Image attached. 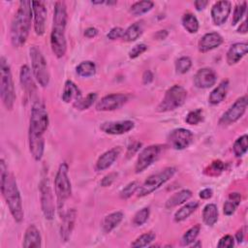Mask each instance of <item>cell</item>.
Returning a JSON list of instances; mask_svg holds the SVG:
<instances>
[{
    "mask_svg": "<svg viewBox=\"0 0 248 248\" xmlns=\"http://www.w3.org/2000/svg\"><path fill=\"white\" fill-rule=\"evenodd\" d=\"M48 113L45 105L40 101L34 102L31 108L29 122L28 143L30 153L36 161H40L44 155V134L48 127Z\"/></svg>",
    "mask_w": 248,
    "mask_h": 248,
    "instance_id": "obj_1",
    "label": "cell"
},
{
    "mask_svg": "<svg viewBox=\"0 0 248 248\" xmlns=\"http://www.w3.org/2000/svg\"><path fill=\"white\" fill-rule=\"evenodd\" d=\"M0 180L1 193L6 201L9 210L14 220L20 223L24 217L21 196L16 178L13 173L8 172V168L3 159L0 161Z\"/></svg>",
    "mask_w": 248,
    "mask_h": 248,
    "instance_id": "obj_2",
    "label": "cell"
},
{
    "mask_svg": "<svg viewBox=\"0 0 248 248\" xmlns=\"http://www.w3.org/2000/svg\"><path fill=\"white\" fill-rule=\"evenodd\" d=\"M33 16L32 2L19 1L18 9L11 24V42L15 47L22 46L28 38Z\"/></svg>",
    "mask_w": 248,
    "mask_h": 248,
    "instance_id": "obj_3",
    "label": "cell"
},
{
    "mask_svg": "<svg viewBox=\"0 0 248 248\" xmlns=\"http://www.w3.org/2000/svg\"><path fill=\"white\" fill-rule=\"evenodd\" d=\"M67 17L68 16L65 2H55L53 24L50 33V46L52 52L57 58H62L67 50V41L65 36Z\"/></svg>",
    "mask_w": 248,
    "mask_h": 248,
    "instance_id": "obj_4",
    "label": "cell"
},
{
    "mask_svg": "<svg viewBox=\"0 0 248 248\" xmlns=\"http://www.w3.org/2000/svg\"><path fill=\"white\" fill-rule=\"evenodd\" d=\"M0 93L3 105L7 109H12L16 100L15 85L8 61L4 56L0 58Z\"/></svg>",
    "mask_w": 248,
    "mask_h": 248,
    "instance_id": "obj_5",
    "label": "cell"
},
{
    "mask_svg": "<svg viewBox=\"0 0 248 248\" xmlns=\"http://www.w3.org/2000/svg\"><path fill=\"white\" fill-rule=\"evenodd\" d=\"M68 170H69V168L66 163L60 164L54 179L56 204H57V208L60 211L62 210L66 201L70 198L72 194V186H71V181L68 175Z\"/></svg>",
    "mask_w": 248,
    "mask_h": 248,
    "instance_id": "obj_6",
    "label": "cell"
},
{
    "mask_svg": "<svg viewBox=\"0 0 248 248\" xmlns=\"http://www.w3.org/2000/svg\"><path fill=\"white\" fill-rule=\"evenodd\" d=\"M186 98V89L181 85L174 84L166 91L165 96L157 106L156 110L158 112H167L174 110L180 108L185 103Z\"/></svg>",
    "mask_w": 248,
    "mask_h": 248,
    "instance_id": "obj_7",
    "label": "cell"
},
{
    "mask_svg": "<svg viewBox=\"0 0 248 248\" xmlns=\"http://www.w3.org/2000/svg\"><path fill=\"white\" fill-rule=\"evenodd\" d=\"M32 73L37 80V82L42 86L46 87L49 83V73L47 70L46 61L40 50L36 46H32L29 49Z\"/></svg>",
    "mask_w": 248,
    "mask_h": 248,
    "instance_id": "obj_8",
    "label": "cell"
},
{
    "mask_svg": "<svg viewBox=\"0 0 248 248\" xmlns=\"http://www.w3.org/2000/svg\"><path fill=\"white\" fill-rule=\"evenodd\" d=\"M175 172H176L175 168L169 167V168L164 169L163 170H161L158 173L150 175L139 187L138 197H145V196L153 193L155 190H157L159 187H161L163 184H165L168 180H170L174 175Z\"/></svg>",
    "mask_w": 248,
    "mask_h": 248,
    "instance_id": "obj_9",
    "label": "cell"
},
{
    "mask_svg": "<svg viewBox=\"0 0 248 248\" xmlns=\"http://www.w3.org/2000/svg\"><path fill=\"white\" fill-rule=\"evenodd\" d=\"M40 193H41V207L43 214L46 220H52L55 213L54 200L52 190L47 177L42 178L40 182Z\"/></svg>",
    "mask_w": 248,
    "mask_h": 248,
    "instance_id": "obj_10",
    "label": "cell"
},
{
    "mask_svg": "<svg viewBox=\"0 0 248 248\" xmlns=\"http://www.w3.org/2000/svg\"><path fill=\"white\" fill-rule=\"evenodd\" d=\"M247 96L238 98L219 119V125L226 127L236 122L244 114L247 108Z\"/></svg>",
    "mask_w": 248,
    "mask_h": 248,
    "instance_id": "obj_11",
    "label": "cell"
},
{
    "mask_svg": "<svg viewBox=\"0 0 248 248\" xmlns=\"http://www.w3.org/2000/svg\"><path fill=\"white\" fill-rule=\"evenodd\" d=\"M162 151V146L159 144H152L149 145L141 150L140 155L138 156L135 170L137 173L143 171L149 166H151L160 156Z\"/></svg>",
    "mask_w": 248,
    "mask_h": 248,
    "instance_id": "obj_12",
    "label": "cell"
},
{
    "mask_svg": "<svg viewBox=\"0 0 248 248\" xmlns=\"http://www.w3.org/2000/svg\"><path fill=\"white\" fill-rule=\"evenodd\" d=\"M167 140L170 147L176 150H182L193 142L194 135L188 129L177 128L169 133Z\"/></svg>",
    "mask_w": 248,
    "mask_h": 248,
    "instance_id": "obj_13",
    "label": "cell"
},
{
    "mask_svg": "<svg viewBox=\"0 0 248 248\" xmlns=\"http://www.w3.org/2000/svg\"><path fill=\"white\" fill-rule=\"evenodd\" d=\"M128 101V97L125 94L121 93H113L108 94L103 98L96 104V109L99 111H110L120 108L122 106L126 104Z\"/></svg>",
    "mask_w": 248,
    "mask_h": 248,
    "instance_id": "obj_14",
    "label": "cell"
},
{
    "mask_svg": "<svg viewBox=\"0 0 248 248\" xmlns=\"http://www.w3.org/2000/svg\"><path fill=\"white\" fill-rule=\"evenodd\" d=\"M32 11L34 16V30L39 36L43 35L46 30V8L44 2L32 1Z\"/></svg>",
    "mask_w": 248,
    "mask_h": 248,
    "instance_id": "obj_15",
    "label": "cell"
},
{
    "mask_svg": "<svg viewBox=\"0 0 248 248\" xmlns=\"http://www.w3.org/2000/svg\"><path fill=\"white\" fill-rule=\"evenodd\" d=\"M135 123L131 120L108 121L100 125V129L108 135H123L133 130Z\"/></svg>",
    "mask_w": 248,
    "mask_h": 248,
    "instance_id": "obj_16",
    "label": "cell"
},
{
    "mask_svg": "<svg viewBox=\"0 0 248 248\" xmlns=\"http://www.w3.org/2000/svg\"><path fill=\"white\" fill-rule=\"evenodd\" d=\"M217 80V74L211 68L200 69L194 77V84L196 87L205 89L213 86Z\"/></svg>",
    "mask_w": 248,
    "mask_h": 248,
    "instance_id": "obj_17",
    "label": "cell"
},
{
    "mask_svg": "<svg viewBox=\"0 0 248 248\" xmlns=\"http://www.w3.org/2000/svg\"><path fill=\"white\" fill-rule=\"evenodd\" d=\"M232 11L230 1H218L211 9V17L215 25H222L228 19Z\"/></svg>",
    "mask_w": 248,
    "mask_h": 248,
    "instance_id": "obj_18",
    "label": "cell"
},
{
    "mask_svg": "<svg viewBox=\"0 0 248 248\" xmlns=\"http://www.w3.org/2000/svg\"><path fill=\"white\" fill-rule=\"evenodd\" d=\"M76 217H77V211L75 208H71L63 214V217H62L63 219L60 226V237L62 241L67 242L70 239L72 232L75 227Z\"/></svg>",
    "mask_w": 248,
    "mask_h": 248,
    "instance_id": "obj_19",
    "label": "cell"
},
{
    "mask_svg": "<svg viewBox=\"0 0 248 248\" xmlns=\"http://www.w3.org/2000/svg\"><path fill=\"white\" fill-rule=\"evenodd\" d=\"M223 43V37L217 33V32H210L204 34L198 43V48L201 52L204 53L207 51H210L219 46H221Z\"/></svg>",
    "mask_w": 248,
    "mask_h": 248,
    "instance_id": "obj_20",
    "label": "cell"
},
{
    "mask_svg": "<svg viewBox=\"0 0 248 248\" xmlns=\"http://www.w3.org/2000/svg\"><path fill=\"white\" fill-rule=\"evenodd\" d=\"M119 154H120L119 147H113V148L106 151L105 153H103L98 158V160L96 162V166H95L96 170L100 171V170H105L108 169L114 163V161L117 159Z\"/></svg>",
    "mask_w": 248,
    "mask_h": 248,
    "instance_id": "obj_21",
    "label": "cell"
},
{
    "mask_svg": "<svg viewBox=\"0 0 248 248\" xmlns=\"http://www.w3.org/2000/svg\"><path fill=\"white\" fill-rule=\"evenodd\" d=\"M30 68L27 65H23L20 68L19 72V79L22 86V89L25 91L26 94L32 96L36 92V84L33 78Z\"/></svg>",
    "mask_w": 248,
    "mask_h": 248,
    "instance_id": "obj_22",
    "label": "cell"
},
{
    "mask_svg": "<svg viewBox=\"0 0 248 248\" xmlns=\"http://www.w3.org/2000/svg\"><path fill=\"white\" fill-rule=\"evenodd\" d=\"M22 246L24 248H33L42 246V237L35 225H29L25 231Z\"/></svg>",
    "mask_w": 248,
    "mask_h": 248,
    "instance_id": "obj_23",
    "label": "cell"
},
{
    "mask_svg": "<svg viewBox=\"0 0 248 248\" xmlns=\"http://www.w3.org/2000/svg\"><path fill=\"white\" fill-rule=\"evenodd\" d=\"M247 53L246 43H235L232 45L227 52V63L229 65H234L239 62L242 57Z\"/></svg>",
    "mask_w": 248,
    "mask_h": 248,
    "instance_id": "obj_24",
    "label": "cell"
},
{
    "mask_svg": "<svg viewBox=\"0 0 248 248\" xmlns=\"http://www.w3.org/2000/svg\"><path fill=\"white\" fill-rule=\"evenodd\" d=\"M81 96V92L79 90V88L70 79L66 80L65 84H64V89L62 92V100L65 103H71L73 102V104L78 101V99H80Z\"/></svg>",
    "mask_w": 248,
    "mask_h": 248,
    "instance_id": "obj_25",
    "label": "cell"
},
{
    "mask_svg": "<svg viewBox=\"0 0 248 248\" xmlns=\"http://www.w3.org/2000/svg\"><path fill=\"white\" fill-rule=\"evenodd\" d=\"M228 90H229V80L224 79L209 94V97H208L209 104L213 106L220 104L226 98Z\"/></svg>",
    "mask_w": 248,
    "mask_h": 248,
    "instance_id": "obj_26",
    "label": "cell"
},
{
    "mask_svg": "<svg viewBox=\"0 0 248 248\" xmlns=\"http://www.w3.org/2000/svg\"><path fill=\"white\" fill-rule=\"evenodd\" d=\"M191 197H192V192L190 190H188V189L181 190L179 192L174 193L172 196H170L167 200L165 206H166V208H169V209L175 207V206L187 202Z\"/></svg>",
    "mask_w": 248,
    "mask_h": 248,
    "instance_id": "obj_27",
    "label": "cell"
},
{
    "mask_svg": "<svg viewBox=\"0 0 248 248\" xmlns=\"http://www.w3.org/2000/svg\"><path fill=\"white\" fill-rule=\"evenodd\" d=\"M123 219V213L121 211H115L107 215L102 223V227L105 232H110L114 228H116Z\"/></svg>",
    "mask_w": 248,
    "mask_h": 248,
    "instance_id": "obj_28",
    "label": "cell"
},
{
    "mask_svg": "<svg viewBox=\"0 0 248 248\" xmlns=\"http://www.w3.org/2000/svg\"><path fill=\"white\" fill-rule=\"evenodd\" d=\"M143 32V21H137L130 25L125 31L122 39L126 42H134L141 36Z\"/></svg>",
    "mask_w": 248,
    "mask_h": 248,
    "instance_id": "obj_29",
    "label": "cell"
},
{
    "mask_svg": "<svg viewBox=\"0 0 248 248\" xmlns=\"http://www.w3.org/2000/svg\"><path fill=\"white\" fill-rule=\"evenodd\" d=\"M198 207H199V202L197 201L189 202L188 203L183 205L180 209H178L174 213V216H173L174 221L179 223V222H182V221L186 220L194 211H196V209Z\"/></svg>",
    "mask_w": 248,
    "mask_h": 248,
    "instance_id": "obj_30",
    "label": "cell"
},
{
    "mask_svg": "<svg viewBox=\"0 0 248 248\" xmlns=\"http://www.w3.org/2000/svg\"><path fill=\"white\" fill-rule=\"evenodd\" d=\"M218 208L214 203H208L203 207L202 220L207 226L212 227L218 221Z\"/></svg>",
    "mask_w": 248,
    "mask_h": 248,
    "instance_id": "obj_31",
    "label": "cell"
},
{
    "mask_svg": "<svg viewBox=\"0 0 248 248\" xmlns=\"http://www.w3.org/2000/svg\"><path fill=\"white\" fill-rule=\"evenodd\" d=\"M181 22L183 27L186 31H188L191 34H194L198 32L199 30V20L198 18L191 13H186L183 15L181 18Z\"/></svg>",
    "mask_w": 248,
    "mask_h": 248,
    "instance_id": "obj_32",
    "label": "cell"
},
{
    "mask_svg": "<svg viewBox=\"0 0 248 248\" xmlns=\"http://www.w3.org/2000/svg\"><path fill=\"white\" fill-rule=\"evenodd\" d=\"M76 72L81 78H89L95 75L96 65L92 61H82L77 66Z\"/></svg>",
    "mask_w": 248,
    "mask_h": 248,
    "instance_id": "obj_33",
    "label": "cell"
},
{
    "mask_svg": "<svg viewBox=\"0 0 248 248\" xmlns=\"http://www.w3.org/2000/svg\"><path fill=\"white\" fill-rule=\"evenodd\" d=\"M97 100V93L95 92H90L88 93L84 98H80L78 99V101H76L74 104H73V107L76 108V109H78V110H84V109H87L89 108L93 103Z\"/></svg>",
    "mask_w": 248,
    "mask_h": 248,
    "instance_id": "obj_34",
    "label": "cell"
},
{
    "mask_svg": "<svg viewBox=\"0 0 248 248\" xmlns=\"http://www.w3.org/2000/svg\"><path fill=\"white\" fill-rule=\"evenodd\" d=\"M200 231H201V226L199 224L193 226L188 231H186L185 233L181 237V240H180L181 245L182 246H189L193 242H195L197 236L200 233Z\"/></svg>",
    "mask_w": 248,
    "mask_h": 248,
    "instance_id": "obj_35",
    "label": "cell"
},
{
    "mask_svg": "<svg viewBox=\"0 0 248 248\" xmlns=\"http://www.w3.org/2000/svg\"><path fill=\"white\" fill-rule=\"evenodd\" d=\"M154 6L152 1H139L134 3L130 8V13L133 16H140L149 12Z\"/></svg>",
    "mask_w": 248,
    "mask_h": 248,
    "instance_id": "obj_36",
    "label": "cell"
},
{
    "mask_svg": "<svg viewBox=\"0 0 248 248\" xmlns=\"http://www.w3.org/2000/svg\"><path fill=\"white\" fill-rule=\"evenodd\" d=\"M248 148V137L247 135H243L239 137L233 143L232 151L236 157L243 156Z\"/></svg>",
    "mask_w": 248,
    "mask_h": 248,
    "instance_id": "obj_37",
    "label": "cell"
},
{
    "mask_svg": "<svg viewBox=\"0 0 248 248\" xmlns=\"http://www.w3.org/2000/svg\"><path fill=\"white\" fill-rule=\"evenodd\" d=\"M156 238V235L154 232H149L146 233H143L140 235L138 238H136L132 243V247H145L148 246L152 241H154Z\"/></svg>",
    "mask_w": 248,
    "mask_h": 248,
    "instance_id": "obj_38",
    "label": "cell"
},
{
    "mask_svg": "<svg viewBox=\"0 0 248 248\" xmlns=\"http://www.w3.org/2000/svg\"><path fill=\"white\" fill-rule=\"evenodd\" d=\"M192 67V60L188 56H182L175 61V71L177 74H185Z\"/></svg>",
    "mask_w": 248,
    "mask_h": 248,
    "instance_id": "obj_39",
    "label": "cell"
},
{
    "mask_svg": "<svg viewBox=\"0 0 248 248\" xmlns=\"http://www.w3.org/2000/svg\"><path fill=\"white\" fill-rule=\"evenodd\" d=\"M225 170V165L222 161L216 160L213 161L204 170L205 174L210 175V176H217L219 175L223 170Z\"/></svg>",
    "mask_w": 248,
    "mask_h": 248,
    "instance_id": "obj_40",
    "label": "cell"
},
{
    "mask_svg": "<svg viewBox=\"0 0 248 248\" xmlns=\"http://www.w3.org/2000/svg\"><path fill=\"white\" fill-rule=\"evenodd\" d=\"M140 187V183L138 181H132L130 183H128L119 193L120 198L123 200H127L130 197H132L139 189Z\"/></svg>",
    "mask_w": 248,
    "mask_h": 248,
    "instance_id": "obj_41",
    "label": "cell"
},
{
    "mask_svg": "<svg viewBox=\"0 0 248 248\" xmlns=\"http://www.w3.org/2000/svg\"><path fill=\"white\" fill-rule=\"evenodd\" d=\"M149 214H150L149 207H143L140 210L137 211V213L134 215V218H133L134 225H136V226L143 225L147 221Z\"/></svg>",
    "mask_w": 248,
    "mask_h": 248,
    "instance_id": "obj_42",
    "label": "cell"
},
{
    "mask_svg": "<svg viewBox=\"0 0 248 248\" xmlns=\"http://www.w3.org/2000/svg\"><path fill=\"white\" fill-rule=\"evenodd\" d=\"M202 119H203L202 110L201 108H197L195 110H191L187 114V116L185 118V121L189 125H197L200 122H202Z\"/></svg>",
    "mask_w": 248,
    "mask_h": 248,
    "instance_id": "obj_43",
    "label": "cell"
},
{
    "mask_svg": "<svg viewBox=\"0 0 248 248\" xmlns=\"http://www.w3.org/2000/svg\"><path fill=\"white\" fill-rule=\"evenodd\" d=\"M246 6H247V3L245 1L237 4L234 8V11H233V15H232V25L238 23L240 21V19L242 18L245 11H246Z\"/></svg>",
    "mask_w": 248,
    "mask_h": 248,
    "instance_id": "obj_44",
    "label": "cell"
},
{
    "mask_svg": "<svg viewBox=\"0 0 248 248\" xmlns=\"http://www.w3.org/2000/svg\"><path fill=\"white\" fill-rule=\"evenodd\" d=\"M147 49V46L145 44H138L135 46L132 47V49L129 51V57L132 59L137 58L141 53H143Z\"/></svg>",
    "mask_w": 248,
    "mask_h": 248,
    "instance_id": "obj_45",
    "label": "cell"
},
{
    "mask_svg": "<svg viewBox=\"0 0 248 248\" xmlns=\"http://www.w3.org/2000/svg\"><path fill=\"white\" fill-rule=\"evenodd\" d=\"M234 245V239L232 235L226 234L220 238L217 247L219 248H232Z\"/></svg>",
    "mask_w": 248,
    "mask_h": 248,
    "instance_id": "obj_46",
    "label": "cell"
},
{
    "mask_svg": "<svg viewBox=\"0 0 248 248\" xmlns=\"http://www.w3.org/2000/svg\"><path fill=\"white\" fill-rule=\"evenodd\" d=\"M238 205H239L238 203H236V202H232V201H231V200L228 199V201H227V202L224 203V205H223L224 214L227 215V216L232 215Z\"/></svg>",
    "mask_w": 248,
    "mask_h": 248,
    "instance_id": "obj_47",
    "label": "cell"
},
{
    "mask_svg": "<svg viewBox=\"0 0 248 248\" xmlns=\"http://www.w3.org/2000/svg\"><path fill=\"white\" fill-rule=\"evenodd\" d=\"M124 35V29L121 27H113L109 30V32L108 33L107 37L109 40H116L119 38H122Z\"/></svg>",
    "mask_w": 248,
    "mask_h": 248,
    "instance_id": "obj_48",
    "label": "cell"
},
{
    "mask_svg": "<svg viewBox=\"0 0 248 248\" xmlns=\"http://www.w3.org/2000/svg\"><path fill=\"white\" fill-rule=\"evenodd\" d=\"M117 175H118L117 172H109L108 174L105 175L103 177V179L101 180V186H103V187L110 186L114 182V180L116 179Z\"/></svg>",
    "mask_w": 248,
    "mask_h": 248,
    "instance_id": "obj_49",
    "label": "cell"
},
{
    "mask_svg": "<svg viewBox=\"0 0 248 248\" xmlns=\"http://www.w3.org/2000/svg\"><path fill=\"white\" fill-rule=\"evenodd\" d=\"M141 145H142V143H141L140 141H135V142L131 143V144L128 146V148H127V153H126L127 158H130V157H132L135 153H137V152L140 149Z\"/></svg>",
    "mask_w": 248,
    "mask_h": 248,
    "instance_id": "obj_50",
    "label": "cell"
},
{
    "mask_svg": "<svg viewBox=\"0 0 248 248\" xmlns=\"http://www.w3.org/2000/svg\"><path fill=\"white\" fill-rule=\"evenodd\" d=\"M212 194H213L212 189H210V188H205V189H203V190H202V191L200 192L199 196H200V198L202 199V200H208V199H210V198L212 197Z\"/></svg>",
    "mask_w": 248,
    "mask_h": 248,
    "instance_id": "obj_51",
    "label": "cell"
},
{
    "mask_svg": "<svg viewBox=\"0 0 248 248\" xmlns=\"http://www.w3.org/2000/svg\"><path fill=\"white\" fill-rule=\"evenodd\" d=\"M153 74L150 71H145L142 75V82L143 84H149L153 80Z\"/></svg>",
    "mask_w": 248,
    "mask_h": 248,
    "instance_id": "obj_52",
    "label": "cell"
},
{
    "mask_svg": "<svg viewBox=\"0 0 248 248\" xmlns=\"http://www.w3.org/2000/svg\"><path fill=\"white\" fill-rule=\"evenodd\" d=\"M97 34L98 30L95 27H88L84 31V36L87 38H94L95 36H97Z\"/></svg>",
    "mask_w": 248,
    "mask_h": 248,
    "instance_id": "obj_53",
    "label": "cell"
},
{
    "mask_svg": "<svg viewBox=\"0 0 248 248\" xmlns=\"http://www.w3.org/2000/svg\"><path fill=\"white\" fill-rule=\"evenodd\" d=\"M194 4H195V7H196L197 11H202V10H203L206 7V5L208 4V1L197 0V1H195Z\"/></svg>",
    "mask_w": 248,
    "mask_h": 248,
    "instance_id": "obj_54",
    "label": "cell"
},
{
    "mask_svg": "<svg viewBox=\"0 0 248 248\" xmlns=\"http://www.w3.org/2000/svg\"><path fill=\"white\" fill-rule=\"evenodd\" d=\"M154 36H155V38H156L157 40H164V39L167 38L168 32H167L166 30H160V31H158Z\"/></svg>",
    "mask_w": 248,
    "mask_h": 248,
    "instance_id": "obj_55",
    "label": "cell"
},
{
    "mask_svg": "<svg viewBox=\"0 0 248 248\" xmlns=\"http://www.w3.org/2000/svg\"><path fill=\"white\" fill-rule=\"evenodd\" d=\"M243 239H244V231H243V229H240V230H238L237 232L235 233V240H236L238 243H240V242H242Z\"/></svg>",
    "mask_w": 248,
    "mask_h": 248,
    "instance_id": "obj_56",
    "label": "cell"
},
{
    "mask_svg": "<svg viewBox=\"0 0 248 248\" xmlns=\"http://www.w3.org/2000/svg\"><path fill=\"white\" fill-rule=\"evenodd\" d=\"M237 32L241 33V34L247 33V22H246V20H244L242 23H240L239 27L237 28Z\"/></svg>",
    "mask_w": 248,
    "mask_h": 248,
    "instance_id": "obj_57",
    "label": "cell"
},
{
    "mask_svg": "<svg viewBox=\"0 0 248 248\" xmlns=\"http://www.w3.org/2000/svg\"><path fill=\"white\" fill-rule=\"evenodd\" d=\"M106 1H92L91 3L93 4V5H102V4H104Z\"/></svg>",
    "mask_w": 248,
    "mask_h": 248,
    "instance_id": "obj_58",
    "label": "cell"
},
{
    "mask_svg": "<svg viewBox=\"0 0 248 248\" xmlns=\"http://www.w3.org/2000/svg\"><path fill=\"white\" fill-rule=\"evenodd\" d=\"M197 241V243H194L192 246L193 247H201L202 246V243L199 241V240H196Z\"/></svg>",
    "mask_w": 248,
    "mask_h": 248,
    "instance_id": "obj_59",
    "label": "cell"
},
{
    "mask_svg": "<svg viewBox=\"0 0 248 248\" xmlns=\"http://www.w3.org/2000/svg\"><path fill=\"white\" fill-rule=\"evenodd\" d=\"M107 5H115L117 2L116 1H106L105 2Z\"/></svg>",
    "mask_w": 248,
    "mask_h": 248,
    "instance_id": "obj_60",
    "label": "cell"
}]
</instances>
